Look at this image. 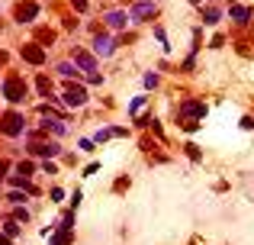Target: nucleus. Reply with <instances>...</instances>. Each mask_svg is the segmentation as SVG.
<instances>
[{
	"mask_svg": "<svg viewBox=\"0 0 254 245\" xmlns=\"http://www.w3.org/2000/svg\"><path fill=\"white\" fill-rule=\"evenodd\" d=\"M3 94H6V100H13V103H19L26 97V84L19 81V78H10V81L3 84Z\"/></svg>",
	"mask_w": 254,
	"mask_h": 245,
	"instance_id": "nucleus-1",
	"label": "nucleus"
},
{
	"mask_svg": "<svg viewBox=\"0 0 254 245\" xmlns=\"http://www.w3.org/2000/svg\"><path fill=\"white\" fill-rule=\"evenodd\" d=\"M64 100L71 103V107H81V103L87 100V94H84V87H74V84H71L68 90H64Z\"/></svg>",
	"mask_w": 254,
	"mask_h": 245,
	"instance_id": "nucleus-2",
	"label": "nucleus"
},
{
	"mask_svg": "<svg viewBox=\"0 0 254 245\" xmlns=\"http://www.w3.org/2000/svg\"><path fill=\"white\" fill-rule=\"evenodd\" d=\"M23 58L26 62H32V65H42V49H39V45H23Z\"/></svg>",
	"mask_w": 254,
	"mask_h": 245,
	"instance_id": "nucleus-3",
	"label": "nucleus"
},
{
	"mask_svg": "<svg viewBox=\"0 0 254 245\" xmlns=\"http://www.w3.org/2000/svg\"><path fill=\"white\" fill-rule=\"evenodd\" d=\"M32 16H36V3H19L16 6V19L19 23H29Z\"/></svg>",
	"mask_w": 254,
	"mask_h": 245,
	"instance_id": "nucleus-4",
	"label": "nucleus"
},
{
	"mask_svg": "<svg viewBox=\"0 0 254 245\" xmlns=\"http://www.w3.org/2000/svg\"><path fill=\"white\" fill-rule=\"evenodd\" d=\"M155 3H138L135 6V10H132V16H135V19H148V16H155Z\"/></svg>",
	"mask_w": 254,
	"mask_h": 245,
	"instance_id": "nucleus-5",
	"label": "nucleus"
},
{
	"mask_svg": "<svg viewBox=\"0 0 254 245\" xmlns=\"http://www.w3.org/2000/svg\"><path fill=\"white\" fill-rule=\"evenodd\" d=\"M3 129H6V132H19V129H23V120H19L16 113H10V116H6V126H3Z\"/></svg>",
	"mask_w": 254,
	"mask_h": 245,
	"instance_id": "nucleus-6",
	"label": "nucleus"
},
{
	"mask_svg": "<svg viewBox=\"0 0 254 245\" xmlns=\"http://www.w3.org/2000/svg\"><path fill=\"white\" fill-rule=\"evenodd\" d=\"M93 49H97V55H110V52H113V42H110V39H97V42H93Z\"/></svg>",
	"mask_w": 254,
	"mask_h": 245,
	"instance_id": "nucleus-7",
	"label": "nucleus"
},
{
	"mask_svg": "<svg viewBox=\"0 0 254 245\" xmlns=\"http://www.w3.org/2000/svg\"><path fill=\"white\" fill-rule=\"evenodd\" d=\"M74 62L81 65V68H87V71L93 68V58H90V55H84V52H74Z\"/></svg>",
	"mask_w": 254,
	"mask_h": 245,
	"instance_id": "nucleus-8",
	"label": "nucleus"
},
{
	"mask_svg": "<svg viewBox=\"0 0 254 245\" xmlns=\"http://www.w3.org/2000/svg\"><path fill=\"white\" fill-rule=\"evenodd\" d=\"M106 23L119 29V26H126V16H123V13H110V16H106Z\"/></svg>",
	"mask_w": 254,
	"mask_h": 245,
	"instance_id": "nucleus-9",
	"label": "nucleus"
},
{
	"mask_svg": "<svg viewBox=\"0 0 254 245\" xmlns=\"http://www.w3.org/2000/svg\"><path fill=\"white\" fill-rule=\"evenodd\" d=\"M232 16H235V19H248V16H251V13H248V10H245V6H235V10H232Z\"/></svg>",
	"mask_w": 254,
	"mask_h": 245,
	"instance_id": "nucleus-10",
	"label": "nucleus"
},
{
	"mask_svg": "<svg viewBox=\"0 0 254 245\" xmlns=\"http://www.w3.org/2000/svg\"><path fill=\"white\" fill-rule=\"evenodd\" d=\"M39 39H42V42H52V39H55V32H52V29H39Z\"/></svg>",
	"mask_w": 254,
	"mask_h": 245,
	"instance_id": "nucleus-11",
	"label": "nucleus"
},
{
	"mask_svg": "<svg viewBox=\"0 0 254 245\" xmlns=\"http://www.w3.org/2000/svg\"><path fill=\"white\" fill-rule=\"evenodd\" d=\"M39 90H42V94H49V90H52V84H49V78H39Z\"/></svg>",
	"mask_w": 254,
	"mask_h": 245,
	"instance_id": "nucleus-12",
	"label": "nucleus"
},
{
	"mask_svg": "<svg viewBox=\"0 0 254 245\" xmlns=\"http://www.w3.org/2000/svg\"><path fill=\"white\" fill-rule=\"evenodd\" d=\"M219 19V10H206V23H216Z\"/></svg>",
	"mask_w": 254,
	"mask_h": 245,
	"instance_id": "nucleus-13",
	"label": "nucleus"
},
{
	"mask_svg": "<svg viewBox=\"0 0 254 245\" xmlns=\"http://www.w3.org/2000/svg\"><path fill=\"white\" fill-rule=\"evenodd\" d=\"M3 171H6V164H3V162H0V177H3Z\"/></svg>",
	"mask_w": 254,
	"mask_h": 245,
	"instance_id": "nucleus-14",
	"label": "nucleus"
},
{
	"mask_svg": "<svg viewBox=\"0 0 254 245\" xmlns=\"http://www.w3.org/2000/svg\"><path fill=\"white\" fill-rule=\"evenodd\" d=\"M3 62H6V55H3V52H0V65H3Z\"/></svg>",
	"mask_w": 254,
	"mask_h": 245,
	"instance_id": "nucleus-15",
	"label": "nucleus"
}]
</instances>
